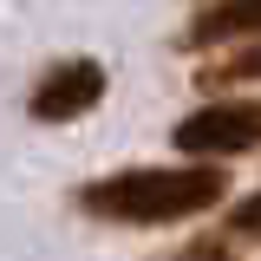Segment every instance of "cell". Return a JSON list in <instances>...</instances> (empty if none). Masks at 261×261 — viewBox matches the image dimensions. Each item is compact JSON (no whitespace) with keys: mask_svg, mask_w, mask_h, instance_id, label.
<instances>
[{"mask_svg":"<svg viewBox=\"0 0 261 261\" xmlns=\"http://www.w3.org/2000/svg\"><path fill=\"white\" fill-rule=\"evenodd\" d=\"M228 196V170L216 163H130L79 190V209L92 222H124V228H157L202 216Z\"/></svg>","mask_w":261,"mask_h":261,"instance_id":"obj_1","label":"cell"},{"mask_svg":"<svg viewBox=\"0 0 261 261\" xmlns=\"http://www.w3.org/2000/svg\"><path fill=\"white\" fill-rule=\"evenodd\" d=\"M255 144H261V98H216V105H202L176 124V150L196 163L242 157Z\"/></svg>","mask_w":261,"mask_h":261,"instance_id":"obj_2","label":"cell"},{"mask_svg":"<svg viewBox=\"0 0 261 261\" xmlns=\"http://www.w3.org/2000/svg\"><path fill=\"white\" fill-rule=\"evenodd\" d=\"M261 33V0H209L183 27V46H222V39H248Z\"/></svg>","mask_w":261,"mask_h":261,"instance_id":"obj_4","label":"cell"},{"mask_svg":"<svg viewBox=\"0 0 261 261\" xmlns=\"http://www.w3.org/2000/svg\"><path fill=\"white\" fill-rule=\"evenodd\" d=\"M176 261H235V248H228V242H216V235H202V242H190Z\"/></svg>","mask_w":261,"mask_h":261,"instance_id":"obj_7","label":"cell"},{"mask_svg":"<svg viewBox=\"0 0 261 261\" xmlns=\"http://www.w3.org/2000/svg\"><path fill=\"white\" fill-rule=\"evenodd\" d=\"M228 222H235V235H248V242H261V190H255V196H242Z\"/></svg>","mask_w":261,"mask_h":261,"instance_id":"obj_6","label":"cell"},{"mask_svg":"<svg viewBox=\"0 0 261 261\" xmlns=\"http://www.w3.org/2000/svg\"><path fill=\"white\" fill-rule=\"evenodd\" d=\"M105 65L98 59H59V65H46L39 72V85H33V118L39 124H72V118H85L98 98H105Z\"/></svg>","mask_w":261,"mask_h":261,"instance_id":"obj_3","label":"cell"},{"mask_svg":"<svg viewBox=\"0 0 261 261\" xmlns=\"http://www.w3.org/2000/svg\"><path fill=\"white\" fill-rule=\"evenodd\" d=\"M248 79H261V46L235 53V59H216V65H202V85H248Z\"/></svg>","mask_w":261,"mask_h":261,"instance_id":"obj_5","label":"cell"}]
</instances>
